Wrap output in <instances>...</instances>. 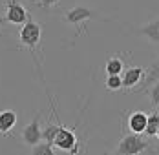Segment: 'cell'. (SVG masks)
Returning <instances> with one entry per match:
<instances>
[{"label": "cell", "instance_id": "obj_16", "mask_svg": "<svg viewBox=\"0 0 159 155\" xmlns=\"http://www.w3.org/2000/svg\"><path fill=\"white\" fill-rule=\"evenodd\" d=\"M51 148H53V146L44 140V142H39L37 146H33L31 153H35V155H53V150H51Z\"/></svg>", "mask_w": 159, "mask_h": 155}, {"label": "cell", "instance_id": "obj_5", "mask_svg": "<svg viewBox=\"0 0 159 155\" xmlns=\"http://www.w3.org/2000/svg\"><path fill=\"white\" fill-rule=\"evenodd\" d=\"M20 137H22V142L26 144V146H37L39 142H42V128H40V113H37L35 115V119H33L30 124H26L24 126V130L20 131Z\"/></svg>", "mask_w": 159, "mask_h": 155}, {"label": "cell", "instance_id": "obj_19", "mask_svg": "<svg viewBox=\"0 0 159 155\" xmlns=\"http://www.w3.org/2000/svg\"><path fill=\"white\" fill-rule=\"evenodd\" d=\"M156 137H157V140H159V128H157V131H156Z\"/></svg>", "mask_w": 159, "mask_h": 155}, {"label": "cell", "instance_id": "obj_8", "mask_svg": "<svg viewBox=\"0 0 159 155\" xmlns=\"http://www.w3.org/2000/svg\"><path fill=\"white\" fill-rule=\"evenodd\" d=\"M146 122H148V115L144 111H139V109L128 113V117H126V124H128V131L130 133H141V135H144Z\"/></svg>", "mask_w": 159, "mask_h": 155}, {"label": "cell", "instance_id": "obj_6", "mask_svg": "<svg viewBox=\"0 0 159 155\" xmlns=\"http://www.w3.org/2000/svg\"><path fill=\"white\" fill-rule=\"evenodd\" d=\"M53 146L59 148V150H64V152H70V153L75 152V148H77V135H75V131L62 126V124H59V131L55 135Z\"/></svg>", "mask_w": 159, "mask_h": 155}, {"label": "cell", "instance_id": "obj_18", "mask_svg": "<svg viewBox=\"0 0 159 155\" xmlns=\"http://www.w3.org/2000/svg\"><path fill=\"white\" fill-rule=\"evenodd\" d=\"M59 4V0H37V6L42 7V9H51Z\"/></svg>", "mask_w": 159, "mask_h": 155}, {"label": "cell", "instance_id": "obj_15", "mask_svg": "<svg viewBox=\"0 0 159 155\" xmlns=\"http://www.w3.org/2000/svg\"><path fill=\"white\" fill-rule=\"evenodd\" d=\"M57 131H59V124H48V126L42 130V140H46L48 144L53 146V140H55Z\"/></svg>", "mask_w": 159, "mask_h": 155}, {"label": "cell", "instance_id": "obj_1", "mask_svg": "<svg viewBox=\"0 0 159 155\" xmlns=\"http://www.w3.org/2000/svg\"><path fill=\"white\" fill-rule=\"evenodd\" d=\"M148 148H150V144H148V140L141 137V133H128L119 140L115 152L121 155H137L144 153Z\"/></svg>", "mask_w": 159, "mask_h": 155}, {"label": "cell", "instance_id": "obj_4", "mask_svg": "<svg viewBox=\"0 0 159 155\" xmlns=\"http://www.w3.org/2000/svg\"><path fill=\"white\" fill-rule=\"evenodd\" d=\"M62 18H64V22H66V24H70V26H75V28H77V31H79V35H80L82 31H86L82 24L93 18V11H92V9H88V7L77 6V7H71V9H68V11L64 13Z\"/></svg>", "mask_w": 159, "mask_h": 155}, {"label": "cell", "instance_id": "obj_10", "mask_svg": "<svg viewBox=\"0 0 159 155\" xmlns=\"http://www.w3.org/2000/svg\"><path fill=\"white\" fill-rule=\"evenodd\" d=\"M16 124V113L13 109H0V135H7Z\"/></svg>", "mask_w": 159, "mask_h": 155}, {"label": "cell", "instance_id": "obj_12", "mask_svg": "<svg viewBox=\"0 0 159 155\" xmlns=\"http://www.w3.org/2000/svg\"><path fill=\"white\" fill-rule=\"evenodd\" d=\"M159 80V57L154 60V64L150 66V69L146 71V75H144V80H143V90L146 88H150L154 82H157Z\"/></svg>", "mask_w": 159, "mask_h": 155}, {"label": "cell", "instance_id": "obj_2", "mask_svg": "<svg viewBox=\"0 0 159 155\" xmlns=\"http://www.w3.org/2000/svg\"><path fill=\"white\" fill-rule=\"evenodd\" d=\"M40 37H42V28H40V24L35 22L33 18L26 20V22L22 24L20 31H18V42H20V46L28 47V49H31V51L39 46Z\"/></svg>", "mask_w": 159, "mask_h": 155}, {"label": "cell", "instance_id": "obj_13", "mask_svg": "<svg viewBox=\"0 0 159 155\" xmlns=\"http://www.w3.org/2000/svg\"><path fill=\"white\" fill-rule=\"evenodd\" d=\"M157 128H159V111H152V113H148V122H146L144 135L146 137H156Z\"/></svg>", "mask_w": 159, "mask_h": 155}, {"label": "cell", "instance_id": "obj_7", "mask_svg": "<svg viewBox=\"0 0 159 155\" xmlns=\"http://www.w3.org/2000/svg\"><path fill=\"white\" fill-rule=\"evenodd\" d=\"M144 75H146V71H144V68L141 66H134V68H128L123 71V88L125 90H132V88H135V86H139L141 82L144 80Z\"/></svg>", "mask_w": 159, "mask_h": 155}, {"label": "cell", "instance_id": "obj_11", "mask_svg": "<svg viewBox=\"0 0 159 155\" xmlns=\"http://www.w3.org/2000/svg\"><path fill=\"white\" fill-rule=\"evenodd\" d=\"M104 71H106V75H123L125 60L121 57H110L104 64Z\"/></svg>", "mask_w": 159, "mask_h": 155}, {"label": "cell", "instance_id": "obj_17", "mask_svg": "<svg viewBox=\"0 0 159 155\" xmlns=\"http://www.w3.org/2000/svg\"><path fill=\"white\" fill-rule=\"evenodd\" d=\"M148 97L152 100V106L154 108H159V80L154 82L150 88H148Z\"/></svg>", "mask_w": 159, "mask_h": 155}, {"label": "cell", "instance_id": "obj_14", "mask_svg": "<svg viewBox=\"0 0 159 155\" xmlns=\"http://www.w3.org/2000/svg\"><path fill=\"white\" fill-rule=\"evenodd\" d=\"M104 86L108 91H119V90H123V77L121 75H106Z\"/></svg>", "mask_w": 159, "mask_h": 155}, {"label": "cell", "instance_id": "obj_9", "mask_svg": "<svg viewBox=\"0 0 159 155\" xmlns=\"http://www.w3.org/2000/svg\"><path fill=\"white\" fill-rule=\"evenodd\" d=\"M139 35L144 37L146 40H150L152 44L159 46V18L156 20H150L148 24H144L139 28Z\"/></svg>", "mask_w": 159, "mask_h": 155}, {"label": "cell", "instance_id": "obj_3", "mask_svg": "<svg viewBox=\"0 0 159 155\" xmlns=\"http://www.w3.org/2000/svg\"><path fill=\"white\" fill-rule=\"evenodd\" d=\"M31 15L28 13V9L18 2V0H6V15L4 22L13 24V26H22L26 20H30Z\"/></svg>", "mask_w": 159, "mask_h": 155}]
</instances>
